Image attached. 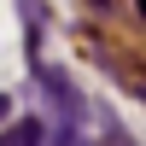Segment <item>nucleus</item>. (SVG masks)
<instances>
[{
  "label": "nucleus",
  "instance_id": "obj_1",
  "mask_svg": "<svg viewBox=\"0 0 146 146\" xmlns=\"http://www.w3.org/2000/svg\"><path fill=\"white\" fill-rule=\"evenodd\" d=\"M47 140V129L35 123V117H23V123H12L6 135H0V146H41Z\"/></svg>",
  "mask_w": 146,
  "mask_h": 146
},
{
  "label": "nucleus",
  "instance_id": "obj_2",
  "mask_svg": "<svg viewBox=\"0 0 146 146\" xmlns=\"http://www.w3.org/2000/svg\"><path fill=\"white\" fill-rule=\"evenodd\" d=\"M100 146H135V140H129V135H123V129H111V135H105Z\"/></svg>",
  "mask_w": 146,
  "mask_h": 146
},
{
  "label": "nucleus",
  "instance_id": "obj_3",
  "mask_svg": "<svg viewBox=\"0 0 146 146\" xmlns=\"http://www.w3.org/2000/svg\"><path fill=\"white\" fill-rule=\"evenodd\" d=\"M6 111H12V100H6V94H0V117H6Z\"/></svg>",
  "mask_w": 146,
  "mask_h": 146
},
{
  "label": "nucleus",
  "instance_id": "obj_4",
  "mask_svg": "<svg viewBox=\"0 0 146 146\" xmlns=\"http://www.w3.org/2000/svg\"><path fill=\"white\" fill-rule=\"evenodd\" d=\"M140 12H146V0H140Z\"/></svg>",
  "mask_w": 146,
  "mask_h": 146
}]
</instances>
